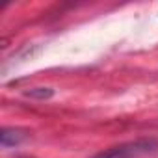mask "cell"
<instances>
[{"label":"cell","mask_w":158,"mask_h":158,"mask_svg":"<svg viewBox=\"0 0 158 158\" xmlns=\"http://www.w3.org/2000/svg\"><path fill=\"white\" fill-rule=\"evenodd\" d=\"M158 151V139L152 138H143L136 141H127L115 147H110L93 158H143L147 154H152Z\"/></svg>","instance_id":"obj_1"},{"label":"cell","mask_w":158,"mask_h":158,"mask_svg":"<svg viewBox=\"0 0 158 158\" xmlns=\"http://www.w3.org/2000/svg\"><path fill=\"white\" fill-rule=\"evenodd\" d=\"M52 95H54V89H50V88H34V89L26 91V97H30V99H37V101L50 99Z\"/></svg>","instance_id":"obj_3"},{"label":"cell","mask_w":158,"mask_h":158,"mask_svg":"<svg viewBox=\"0 0 158 158\" xmlns=\"http://www.w3.org/2000/svg\"><path fill=\"white\" fill-rule=\"evenodd\" d=\"M24 139H26V132L21 128H2V132H0V145H2V149L17 147Z\"/></svg>","instance_id":"obj_2"}]
</instances>
